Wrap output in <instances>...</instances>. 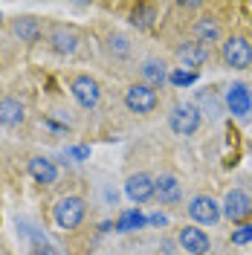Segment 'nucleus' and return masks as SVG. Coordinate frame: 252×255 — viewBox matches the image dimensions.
<instances>
[{"label": "nucleus", "mask_w": 252, "mask_h": 255, "mask_svg": "<svg viewBox=\"0 0 252 255\" xmlns=\"http://www.w3.org/2000/svg\"><path fill=\"white\" fill-rule=\"evenodd\" d=\"M154 197L159 203H165V206H174V203L183 200V183L174 174H159L154 180Z\"/></svg>", "instance_id": "nucleus-9"}, {"label": "nucleus", "mask_w": 252, "mask_h": 255, "mask_svg": "<svg viewBox=\"0 0 252 255\" xmlns=\"http://www.w3.org/2000/svg\"><path fill=\"white\" fill-rule=\"evenodd\" d=\"M125 194H127V200H133V203H148L154 197V177L145 174V171L130 174L125 183Z\"/></svg>", "instance_id": "nucleus-10"}, {"label": "nucleus", "mask_w": 252, "mask_h": 255, "mask_svg": "<svg viewBox=\"0 0 252 255\" xmlns=\"http://www.w3.org/2000/svg\"><path fill=\"white\" fill-rule=\"evenodd\" d=\"M250 212H252V200L247 197V191H241V189L226 191V197H223V215L229 221H244Z\"/></svg>", "instance_id": "nucleus-13"}, {"label": "nucleus", "mask_w": 252, "mask_h": 255, "mask_svg": "<svg viewBox=\"0 0 252 255\" xmlns=\"http://www.w3.org/2000/svg\"><path fill=\"white\" fill-rule=\"evenodd\" d=\"M168 125H171L174 133L191 136V133L200 128V111H197L194 105H177V108L168 113Z\"/></svg>", "instance_id": "nucleus-7"}, {"label": "nucleus", "mask_w": 252, "mask_h": 255, "mask_svg": "<svg viewBox=\"0 0 252 255\" xmlns=\"http://www.w3.org/2000/svg\"><path fill=\"white\" fill-rule=\"evenodd\" d=\"M174 55H177V61L183 64V67H189L191 73H194L197 67H203L209 61V47L197 44V41H186V44H180V47L174 49Z\"/></svg>", "instance_id": "nucleus-11"}, {"label": "nucleus", "mask_w": 252, "mask_h": 255, "mask_svg": "<svg viewBox=\"0 0 252 255\" xmlns=\"http://www.w3.org/2000/svg\"><path fill=\"white\" fill-rule=\"evenodd\" d=\"M168 79H171L174 84H180V87H183V84H191V81L197 79V73H186V70H177V73H171Z\"/></svg>", "instance_id": "nucleus-23"}, {"label": "nucleus", "mask_w": 252, "mask_h": 255, "mask_svg": "<svg viewBox=\"0 0 252 255\" xmlns=\"http://www.w3.org/2000/svg\"><path fill=\"white\" fill-rule=\"evenodd\" d=\"M191 32H194V41H197V44H203V47L221 41V23H218L215 17H209V15L197 17V20H194V26H191Z\"/></svg>", "instance_id": "nucleus-16"}, {"label": "nucleus", "mask_w": 252, "mask_h": 255, "mask_svg": "<svg viewBox=\"0 0 252 255\" xmlns=\"http://www.w3.org/2000/svg\"><path fill=\"white\" fill-rule=\"evenodd\" d=\"M12 35H15L20 44H38L41 35H44V26H41L38 17L23 15V17H15L12 20Z\"/></svg>", "instance_id": "nucleus-14"}, {"label": "nucleus", "mask_w": 252, "mask_h": 255, "mask_svg": "<svg viewBox=\"0 0 252 255\" xmlns=\"http://www.w3.org/2000/svg\"><path fill=\"white\" fill-rule=\"evenodd\" d=\"M232 241L235 244H247V241H252V223H241L235 229V235H232Z\"/></svg>", "instance_id": "nucleus-22"}, {"label": "nucleus", "mask_w": 252, "mask_h": 255, "mask_svg": "<svg viewBox=\"0 0 252 255\" xmlns=\"http://www.w3.org/2000/svg\"><path fill=\"white\" fill-rule=\"evenodd\" d=\"M32 255H58V253H55L52 247H41V250H35Z\"/></svg>", "instance_id": "nucleus-24"}, {"label": "nucleus", "mask_w": 252, "mask_h": 255, "mask_svg": "<svg viewBox=\"0 0 252 255\" xmlns=\"http://www.w3.org/2000/svg\"><path fill=\"white\" fill-rule=\"evenodd\" d=\"M108 52H111L113 58H127L130 55V38L127 35H122V32H113V35H108Z\"/></svg>", "instance_id": "nucleus-19"}, {"label": "nucleus", "mask_w": 252, "mask_h": 255, "mask_svg": "<svg viewBox=\"0 0 252 255\" xmlns=\"http://www.w3.org/2000/svg\"><path fill=\"white\" fill-rule=\"evenodd\" d=\"M154 20H157V9L154 6H136L133 12H130V23L133 26H139V29H151L154 26Z\"/></svg>", "instance_id": "nucleus-20"}, {"label": "nucleus", "mask_w": 252, "mask_h": 255, "mask_svg": "<svg viewBox=\"0 0 252 255\" xmlns=\"http://www.w3.org/2000/svg\"><path fill=\"white\" fill-rule=\"evenodd\" d=\"M189 218L194 223H203V226H215L221 221V206L209 194H194L189 200Z\"/></svg>", "instance_id": "nucleus-6"}, {"label": "nucleus", "mask_w": 252, "mask_h": 255, "mask_svg": "<svg viewBox=\"0 0 252 255\" xmlns=\"http://www.w3.org/2000/svg\"><path fill=\"white\" fill-rule=\"evenodd\" d=\"M177 238H180V247H183L186 253H191V255H206L209 250H212V241H209V235H206L200 226H194V223L183 226Z\"/></svg>", "instance_id": "nucleus-8"}, {"label": "nucleus", "mask_w": 252, "mask_h": 255, "mask_svg": "<svg viewBox=\"0 0 252 255\" xmlns=\"http://www.w3.org/2000/svg\"><path fill=\"white\" fill-rule=\"evenodd\" d=\"M26 122V105L15 96L0 99V125L3 128H20Z\"/></svg>", "instance_id": "nucleus-12"}, {"label": "nucleus", "mask_w": 252, "mask_h": 255, "mask_svg": "<svg viewBox=\"0 0 252 255\" xmlns=\"http://www.w3.org/2000/svg\"><path fill=\"white\" fill-rule=\"evenodd\" d=\"M221 55H223V61H226V67H235V70L252 67V44L244 35H229V38H223Z\"/></svg>", "instance_id": "nucleus-5"}, {"label": "nucleus", "mask_w": 252, "mask_h": 255, "mask_svg": "<svg viewBox=\"0 0 252 255\" xmlns=\"http://www.w3.org/2000/svg\"><path fill=\"white\" fill-rule=\"evenodd\" d=\"M226 108H229V113H235V116H247L252 111V93L244 84H232L229 93H226Z\"/></svg>", "instance_id": "nucleus-17"}, {"label": "nucleus", "mask_w": 252, "mask_h": 255, "mask_svg": "<svg viewBox=\"0 0 252 255\" xmlns=\"http://www.w3.org/2000/svg\"><path fill=\"white\" fill-rule=\"evenodd\" d=\"M29 174L35 183H41V186H55V180H58V165L47 157H32L29 159Z\"/></svg>", "instance_id": "nucleus-15"}, {"label": "nucleus", "mask_w": 252, "mask_h": 255, "mask_svg": "<svg viewBox=\"0 0 252 255\" xmlns=\"http://www.w3.org/2000/svg\"><path fill=\"white\" fill-rule=\"evenodd\" d=\"M142 223H145V218H142L136 209H130V212H125V215L119 218L116 229H119V232H133V229H139Z\"/></svg>", "instance_id": "nucleus-21"}, {"label": "nucleus", "mask_w": 252, "mask_h": 255, "mask_svg": "<svg viewBox=\"0 0 252 255\" xmlns=\"http://www.w3.org/2000/svg\"><path fill=\"white\" fill-rule=\"evenodd\" d=\"M70 93H73V99H76L79 108L93 111V108H99V102H102V84H99L93 76L79 73V76L70 79Z\"/></svg>", "instance_id": "nucleus-3"}, {"label": "nucleus", "mask_w": 252, "mask_h": 255, "mask_svg": "<svg viewBox=\"0 0 252 255\" xmlns=\"http://www.w3.org/2000/svg\"><path fill=\"white\" fill-rule=\"evenodd\" d=\"M139 76H142V81L145 84H151L154 90H157L159 84H165L168 81V67H165V61H157V58H148V61L139 67Z\"/></svg>", "instance_id": "nucleus-18"}, {"label": "nucleus", "mask_w": 252, "mask_h": 255, "mask_svg": "<svg viewBox=\"0 0 252 255\" xmlns=\"http://www.w3.org/2000/svg\"><path fill=\"white\" fill-rule=\"evenodd\" d=\"M84 215H87V203L81 200L79 194L61 197V200L55 203V209H52V221H55L58 229H76V226H81Z\"/></svg>", "instance_id": "nucleus-1"}, {"label": "nucleus", "mask_w": 252, "mask_h": 255, "mask_svg": "<svg viewBox=\"0 0 252 255\" xmlns=\"http://www.w3.org/2000/svg\"><path fill=\"white\" fill-rule=\"evenodd\" d=\"M47 41H49V49L55 52V55H76L81 47V35L76 26H67V23H52L49 26V35H47Z\"/></svg>", "instance_id": "nucleus-4"}, {"label": "nucleus", "mask_w": 252, "mask_h": 255, "mask_svg": "<svg viewBox=\"0 0 252 255\" xmlns=\"http://www.w3.org/2000/svg\"><path fill=\"white\" fill-rule=\"evenodd\" d=\"M125 105L130 113H142L145 116V113H154L159 108V93L145 81H133V84L125 87Z\"/></svg>", "instance_id": "nucleus-2"}]
</instances>
